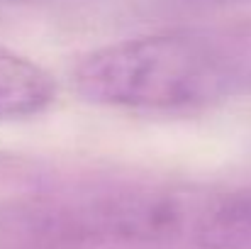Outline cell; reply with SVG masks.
I'll list each match as a JSON object with an SVG mask.
<instances>
[{"mask_svg": "<svg viewBox=\"0 0 251 249\" xmlns=\"http://www.w3.org/2000/svg\"><path fill=\"white\" fill-rule=\"evenodd\" d=\"M56 100L54 76L32 59L0 47V120H25Z\"/></svg>", "mask_w": 251, "mask_h": 249, "instance_id": "obj_2", "label": "cell"}, {"mask_svg": "<svg viewBox=\"0 0 251 249\" xmlns=\"http://www.w3.org/2000/svg\"><path fill=\"white\" fill-rule=\"evenodd\" d=\"M227 227L234 242L251 240V186H242L237 191L222 193Z\"/></svg>", "mask_w": 251, "mask_h": 249, "instance_id": "obj_3", "label": "cell"}, {"mask_svg": "<svg viewBox=\"0 0 251 249\" xmlns=\"http://www.w3.org/2000/svg\"><path fill=\"white\" fill-rule=\"evenodd\" d=\"M88 103L178 112L251 95V32L178 29L100 47L76 64Z\"/></svg>", "mask_w": 251, "mask_h": 249, "instance_id": "obj_1", "label": "cell"}]
</instances>
